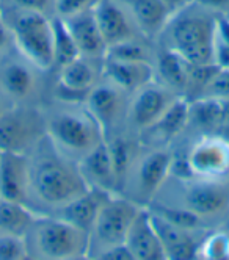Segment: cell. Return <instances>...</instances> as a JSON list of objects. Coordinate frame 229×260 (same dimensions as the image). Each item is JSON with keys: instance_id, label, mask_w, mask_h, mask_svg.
Returning <instances> with one entry per match:
<instances>
[{"instance_id": "6da1fadb", "label": "cell", "mask_w": 229, "mask_h": 260, "mask_svg": "<svg viewBox=\"0 0 229 260\" xmlns=\"http://www.w3.org/2000/svg\"><path fill=\"white\" fill-rule=\"evenodd\" d=\"M27 157V206L38 215H52L90 188L80 174L79 163L62 154L47 135L35 144Z\"/></svg>"}, {"instance_id": "7a4b0ae2", "label": "cell", "mask_w": 229, "mask_h": 260, "mask_svg": "<svg viewBox=\"0 0 229 260\" xmlns=\"http://www.w3.org/2000/svg\"><path fill=\"white\" fill-rule=\"evenodd\" d=\"M152 202L193 213L209 229L224 228L229 218V177L169 176Z\"/></svg>"}, {"instance_id": "3957f363", "label": "cell", "mask_w": 229, "mask_h": 260, "mask_svg": "<svg viewBox=\"0 0 229 260\" xmlns=\"http://www.w3.org/2000/svg\"><path fill=\"white\" fill-rule=\"evenodd\" d=\"M46 135L62 154L74 161L83 158L105 137L85 102L49 99L43 105Z\"/></svg>"}, {"instance_id": "277c9868", "label": "cell", "mask_w": 229, "mask_h": 260, "mask_svg": "<svg viewBox=\"0 0 229 260\" xmlns=\"http://www.w3.org/2000/svg\"><path fill=\"white\" fill-rule=\"evenodd\" d=\"M217 14L190 2L169 16L157 44L179 53L190 64H211Z\"/></svg>"}, {"instance_id": "5b68a950", "label": "cell", "mask_w": 229, "mask_h": 260, "mask_svg": "<svg viewBox=\"0 0 229 260\" xmlns=\"http://www.w3.org/2000/svg\"><path fill=\"white\" fill-rule=\"evenodd\" d=\"M28 257L35 260H82L90 235L53 215H38L25 235Z\"/></svg>"}, {"instance_id": "8992f818", "label": "cell", "mask_w": 229, "mask_h": 260, "mask_svg": "<svg viewBox=\"0 0 229 260\" xmlns=\"http://www.w3.org/2000/svg\"><path fill=\"white\" fill-rule=\"evenodd\" d=\"M53 71L36 66L17 50L0 61V91L11 105L43 107L50 99Z\"/></svg>"}, {"instance_id": "52a82bcc", "label": "cell", "mask_w": 229, "mask_h": 260, "mask_svg": "<svg viewBox=\"0 0 229 260\" xmlns=\"http://www.w3.org/2000/svg\"><path fill=\"white\" fill-rule=\"evenodd\" d=\"M0 14L13 33L16 50L41 69L53 71L50 17L8 4H0Z\"/></svg>"}, {"instance_id": "ba28073f", "label": "cell", "mask_w": 229, "mask_h": 260, "mask_svg": "<svg viewBox=\"0 0 229 260\" xmlns=\"http://www.w3.org/2000/svg\"><path fill=\"white\" fill-rule=\"evenodd\" d=\"M171 160V149L141 146L126 174L120 194L140 207H148L169 177Z\"/></svg>"}, {"instance_id": "9c48e42d", "label": "cell", "mask_w": 229, "mask_h": 260, "mask_svg": "<svg viewBox=\"0 0 229 260\" xmlns=\"http://www.w3.org/2000/svg\"><path fill=\"white\" fill-rule=\"evenodd\" d=\"M141 207L121 194H113L104 204L90 231L87 258H94L108 248L123 245L133 218Z\"/></svg>"}, {"instance_id": "30bf717a", "label": "cell", "mask_w": 229, "mask_h": 260, "mask_svg": "<svg viewBox=\"0 0 229 260\" xmlns=\"http://www.w3.org/2000/svg\"><path fill=\"white\" fill-rule=\"evenodd\" d=\"M44 135L43 107L13 105L0 116V152L28 154Z\"/></svg>"}, {"instance_id": "8fae6325", "label": "cell", "mask_w": 229, "mask_h": 260, "mask_svg": "<svg viewBox=\"0 0 229 260\" xmlns=\"http://www.w3.org/2000/svg\"><path fill=\"white\" fill-rule=\"evenodd\" d=\"M104 76V58L77 57L53 71L50 99L85 102L90 89Z\"/></svg>"}, {"instance_id": "7c38bea8", "label": "cell", "mask_w": 229, "mask_h": 260, "mask_svg": "<svg viewBox=\"0 0 229 260\" xmlns=\"http://www.w3.org/2000/svg\"><path fill=\"white\" fill-rule=\"evenodd\" d=\"M129 98V91L104 76L90 89L85 105L102 127L104 137H110L126 130Z\"/></svg>"}, {"instance_id": "4fadbf2b", "label": "cell", "mask_w": 229, "mask_h": 260, "mask_svg": "<svg viewBox=\"0 0 229 260\" xmlns=\"http://www.w3.org/2000/svg\"><path fill=\"white\" fill-rule=\"evenodd\" d=\"M185 149L192 176L204 179L229 177V143L218 135H206L193 140H178Z\"/></svg>"}, {"instance_id": "5bb4252c", "label": "cell", "mask_w": 229, "mask_h": 260, "mask_svg": "<svg viewBox=\"0 0 229 260\" xmlns=\"http://www.w3.org/2000/svg\"><path fill=\"white\" fill-rule=\"evenodd\" d=\"M178 98L179 96L157 80H151L137 91L130 92L126 130L140 135L143 130L154 124Z\"/></svg>"}, {"instance_id": "9a60e30c", "label": "cell", "mask_w": 229, "mask_h": 260, "mask_svg": "<svg viewBox=\"0 0 229 260\" xmlns=\"http://www.w3.org/2000/svg\"><path fill=\"white\" fill-rule=\"evenodd\" d=\"M160 238L166 260H193L206 234L212 229H187L148 210Z\"/></svg>"}, {"instance_id": "2e32d148", "label": "cell", "mask_w": 229, "mask_h": 260, "mask_svg": "<svg viewBox=\"0 0 229 260\" xmlns=\"http://www.w3.org/2000/svg\"><path fill=\"white\" fill-rule=\"evenodd\" d=\"M188 122V101L178 98L165 113L138 135L141 146L156 149H171L184 135Z\"/></svg>"}, {"instance_id": "e0dca14e", "label": "cell", "mask_w": 229, "mask_h": 260, "mask_svg": "<svg viewBox=\"0 0 229 260\" xmlns=\"http://www.w3.org/2000/svg\"><path fill=\"white\" fill-rule=\"evenodd\" d=\"M93 11L107 49L129 40L145 38L129 13L117 0H99Z\"/></svg>"}, {"instance_id": "ac0fdd59", "label": "cell", "mask_w": 229, "mask_h": 260, "mask_svg": "<svg viewBox=\"0 0 229 260\" xmlns=\"http://www.w3.org/2000/svg\"><path fill=\"white\" fill-rule=\"evenodd\" d=\"M124 243L133 260H166L160 238L146 207H141L133 218Z\"/></svg>"}, {"instance_id": "d6986e66", "label": "cell", "mask_w": 229, "mask_h": 260, "mask_svg": "<svg viewBox=\"0 0 229 260\" xmlns=\"http://www.w3.org/2000/svg\"><path fill=\"white\" fill-rule=\"evenodd\" d=\"M0 198L27 204L28 199L27 154L0 152Z\"/></svg>"}, {"instance_id": "ffe728a7", "label": "cell", "mask_w": 229, "mask_h": 260, "mask_svg": "<svg viewBox=\"0 0 229 260\" xmlns=\"http://www.w3.org/2000/svg\"><path fill=\"white\" fill-rule=\"evenodd\" d=\"M79 170L90 188H98L118 194V179L114 174L111 155L105 140L79 161Z\"/></svg>"}, {"instance_id": "44dd1931", "label": "cell", "mask_w": 229, "mask_h": 260, "mask_svg": "<svg viewBox=\"0 0 229 260\" xmlns=\"http://www.w3.org/2000/svg\"><path fill=\"white\" fill-rule=\"evenodd\" d=\"M110 196L113 194L108 191L98 190V188H88L85 193L72 199L71 202H68L66 206L60 207L59 210H55L52 215L56 218H62L71 222L72 226L90 234L102 206L110 199Z\"/></svg>"}, {"instance_id": "7402d4cb", "label": "cell", "mask_w": 229, "mask_h": 260, "mask_svg": "<svg viewBox=\"0 0 229 260\" xmlns=\"http://www.w3.org/2000/svg\"><path fill=\"white\" fill-rule=\"evenodd\" d=\"M77 44L80 55L90 58H105L107 46L99 30L93 8L63 19Z\"/></svg>"}, {"instance_id": "603a6c76", "label": "cell", "mask_w": 229, "mask_h": 260, "mask_svg": "<svg viewBox=\"0 0 229 260\" xmlns=\"http://www.w3.org/2000/svg\"><path fill=\"white\" fill-rule=\"evenodd\" d=\"M137 24L145 38L157 41L169 16L173 14L162 0H117Z\"/></svg>"}, {"instance_id": "cb8c5ba5", "label": "cell", "mask_w": 229, "mask_h": 260, "mask_svg": "<svg viewBox=\"0 0 229 260\" xmlns=\"http://www.w3.org/2000/svg\"><path fill=\"white\" fill-rule=\"evenodd\" d=\"M190 64L179 53L157 44L156 58H154V80L166 86L169 91H173L176 96L184 98Z\"/></svg>"}, {"instance_id": "d4e9b609", "label": "cell", "mask_w": 229, "mask_h": 260, "mask_svg": "<svg viewBox=\"0 0 229 260\" xmlns=\"http://www.w3.org/2000/svg\"><path fill=\"white\" fill-rule=\"evenodd\" d=\"M221 119V101L199 98L188 102V122L179 140H193L206 135H218Z\"/></svg>"}, {"instance_id": "484cf974", "label": "cell", "mask_w": 229, "mask_h": 260, "mask_svg": "<svg viewBox=\"0 0 229 260\" xmlns=\"http://www.w3.org/2000/svg\"><path fill=\"white\" fill-rule=\"evenodd\" d=\"M104 77L120 85L126 91L133 92L148 82L154 80V68L148 63L104 58Z\"/></svg>"}, {"instance_id": "4316f807", "label": "cell", "mask_w": 229, "mask_h": 260, "mask_svg": "<svg viewBox=\"0 0 229 260\" xmlns=\"http://www.w3.org/2000/svg\"><path fill=\"white\" fill-rule=\"evenodd\" d=\"M36 216L38 213L24 202L0 199V234L25 238Z\"/></svg>"}, {"instance_id": "83f0119b", "label": "cell", "mask_w": 229, "mask_h": 260, "mask_svg": "<svg viewBox=\"0 0 229 260\" xmlns=\"http://www.w3.org/2000/svg\"><path fill=\"white\" fill-rule=\"evenodd\" d=\"M52 21V52H53V71L59 69L69 61L80 57L72 35L66 22L59 16L50 17Z\"/></svg>"}, {"instance_id": "f1b7e54d", "label": "cell", "mask_w": 229, "mask_h": 260, "mask_svg": "<svg viewBox=\"0 0 229 260\" xmlns=\"http://www.w3.org/2000/svg\"><path fill=\"white\" fill-rule=\"evenodd\" d=\"M156 50H157L156 41H151L148 38H135L108 47L105 52V58L154 64Z\"/></svg>"}, {"instance_id": "f546056e", "label": "cell", "mask_w": 229, "mask_h": 260, "mask_svg": "<svg viewBox=\"0 0 229 260\" xmlns=\"http://www.w3.org/2000/svg\"><path fill=\"white\" fill-rule=\"evenodd\" d=\"M201 260H229V235L226 228L212 229L203 238L198 257Z\"/></svg>"}, {"instance_id": "4dcf8cb0", "label": "cell", "mask_w": 229, "mask_h": 260, "mask_svg": "<svg viewBox=\"0 0 229 260\" xmlns=\"http://www.w3.org/2000/svg\"><path fill=\"white\" fill-rule=\"evenodd\" d=\"M218 68L211 63V64H192L188 72V80H187V88L184 98L190 102L203 98L207 85L211 83L214 76L217 74Z\"/></svg>"}, {"instance_id": "1f68e13d", "label": "cell", "mask_w": 229, "mask_h": 260, "mask_svg": "<svg viewBox=\"0 0 229 260\" xmlns=\"http://www.w3.org/2000/svg\"><path fill=\"white\" fill-rule=\"evenodd\" d=\"M28 249L24 237L0 234V260H28Z\"/></svg>"}, {"instance_id": "d6a6232c", "label": "cell", "mask_w": 229, "mask_h": 260, "mask_svg": "<svg viewBox=\"0 0 229 260\" xmlns=\"http://www.w3.org/2000/svg\"><path fill=\"white\" fill-rule=\"evenodd\" d=\"M203 98L229 101V71H223V69L217 71L211 83L207 85Z\"/></svg>"}, {"instance_id": "836d02e7", "label": "cell", "mask_w": 229, "mask_h": 260, "mask_svg": "<svg viewBox=\"0 0 229 260\" xmlns=\"http://www.w3.org/2000/svg\"><path fill=\"white\" fill-rule=\"evenodd\" d=\"M99 0H55V16L66 19L74 14L94 8Z\"/></svg>"}, {"instance_id": "e575fe53", "label": "cell", "mask_w": 229, "mask_h": 260, "mask_svg": "<svg viewBox=\"0 0 229 260\" xmlns=\"http://www.w3.org/2000/svg\"><path fill=\"white\" fill-rule=\"evenodd\" d=\"M0 4H8L16 8L36 11L47 17L55 16V0H2Z\"/></svg>"}, {"instance_id": "d590c367", "label": "cell", "mask_w": 229, "mask_h": 260, "mask_svg": "<svg viewBox=\"0 0 229 260\" xmlns=\"http://www.w3.org/2000/svg\"><path fill=\"white\" fill-rule=\"evenodd\" d=\"M13 50H16L13 33L2 17V14H0V61H2L7 55H10Z\"/></svg>"}, {"instance_id": "8d00e7d4", "label": "cell", "mask_w": 229, "mask_h": 260, "mask_svg": "<svg viewBox=\"0 0 229 260\" xmlns=\"http://www.w3.org/2000/svg\"><path fill=\"white\" fill-rule=\"evenodd\" d=\"M212 63L223 71H229V44L214 40V50H212Z\"/></svg>"}, {"instance_id": "74e56055", "label": "cell", "mask_w": 229, "mask_h": 260, "mask_svg": "<svg viewBox=\"0 0 229 260\" xmlns=\"http://www.w3.org/2000/svg\"><path fill=\"white\" fill-rule=\"evenodd\" d=\"M96 260H133V257L129 248L126 246V243H123V245L105 249L96 257Z\"/></svg>"}, {"instance_id": "f35d334b", "label": "cell", "mask_w": 229, "mask_h": 260, "mask_svg": "<svg viewBox=\"0 0 229 260\" xmlns=\"http://www.w3.org/2000/svg\"><path fill=\"white\" fill-rule=\"evenodd\" d=\"M193 2L207 8L209 11L215 13L217 16L220 14L229 16V0H193Z\"/></svg>"}, {"instance_id": "ab89813d", "label": "cell", "mask_w": 229, "mask_h": 260, "mask_svg": "<svg viewBox=\"0 0 229 260\" xmlns=\"http://www.w3.org/2000/svg\"><path fill=\"white\" fill-rule=\"evenodd\" d=\"M215 38L229 44V16L220 14L215 21Z\"/></svg>"}, {"instance_id": "60d3db41", "label": "cell", "mask_w": 229, "mask_h": 260, "mask_svg": "<svg viewBox=\"0 0 229 260\" xmlns=\"http://www.w3.org/2000/svg\"><path fill=\"white\" fill-rule=\"evenodd\" d=\"M218 137L229 143V101H221V119L218 127Z\"/></svg>"}, {"instance_id": "b9f144b4", "label": "cell", "mask_w": 229, "mask_h": 260, "mask_svg": "<svg viewBox=\"0 0 229 260\" xmlns=\"http://www.w3.org/2000/svg\"><path fill=\"white\" fill-rule=\"evenodd\" d=\"M162 2L168 7V10L171 13H175V11L184 8L185 5H188L190 2H193V0H162Z\"/></svg>"}, {"instance_id": "7bdbcfd3", "label": "cell", "mask_w": 229, "mask_h": 260, "mask_svg": "<svg viewBox=\"0 0 229 260\" xmlns=\"http://www.w3.org/2000/svg\"><path fill=\"white\" fill-rule=\"evenodd\" d=\"M13 105H11V102L4 96V92L0 91V116H2L5 111L8 110V108H11Z\"/></svg>"}, {"instance_id": "ee69618b", "label": "cell", "mask_w": 229, "mask_h": 260, "mask_svg": "<svg viewBox=\"0 0 229 260\" xmlns=\"http://www.w3.org/2000/svg\"><path fill=\"white\" fill-rule=\"evenodd\" d=\"M226 229H229V218H227V222H226V226H224Z\"/></svg>"}, {"instance_id": "f6af8a7d", "label": "cell", "mask_w": 229, "mask_h": 260, "mask_svg": "<svg viewBox=\"0 0 229 260\" xmlns=\"http://www.w3.org/2000/svg\"><path fill=\"white\" fill-rule=\"evenodd\" d=\"M226 231H227V235H229V229H226Z\"/></svg>"}, {"instance_id": "bcb514c9", "label": "cell", "mask_w": 229, "mask_h": 260, "mask_svg": "<svg viewBox=\"0 0 229 260\" xmlns=\"http://www.w3.org/2000/svg\"><path fill=\"white\" fill-rule=\"evenodd\" d=\"M0 199H2V198H0Z\"/></svg>"}]
</instances>
